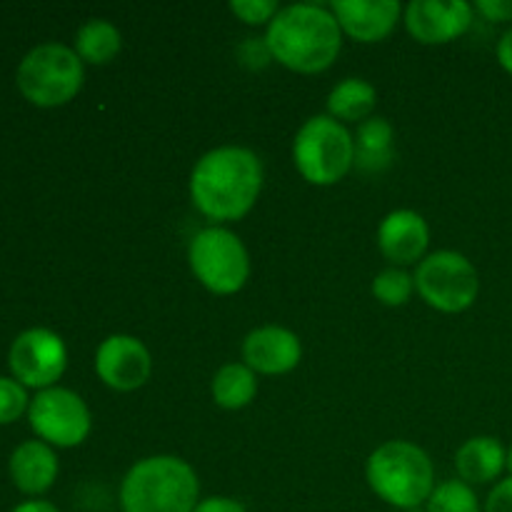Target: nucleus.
I'll return each mask as SVG.
<instances>
[{
    "mask_svg": "<svg viewBox=\"0 0 512 512\" xmlns=\"http://www.w3.org/2000/svg\"><path fill=\"white\" fill-rule=\"evenodd\" d=\"M370 293L378 303L388 305V308H403L410 303L415 293V278L405 268H385L373 278Z\"/></svg>",
    "mask_w": 512,
    "mask_h": 512,
    "instance_id": "obj_23",
    "label": "nucleus"
},
{
    "mask_svg": "<svg viewBox=\"0 0 512 512\" xmlns=\"http://www.w3.org/2000/svg\"><path fill=\"white\" fill-rule=\"evenodd\" d=\"M30 408L28 388L15 378L0 375V425H10L23 418Z\"/></svg>",
    "mask_w": 512,
    "mask_h": 512,
    "instance_id": "obj_24",
    "label": "nucleus"
},
{
    "mask_svg": "<svg viewBox=\"0 0 512 512\" xmlns=\"http://www.w3.org/2000/svg\"><path fill=\"white\" fill-rule=\"evenodd\" d=\"M505 458L508 450L493 435H475L465 440L455 453V470L458 478L468 485H490L498 483L505 473Z\"/></svg>",
    "mask_w": 512,
    "mask_h": 512,
    "instance_id": "obj_17",
    "label": "nucleus"
},
{
    "mask_svg": "<svg viewBox=\"0 0 512 512\" xmlns=\"http://www.w3.org/2000/svg\"><path fill=\"white\" fill-rule=\"evenodd\" d=\"M328 115L338 123H365L373 118V110L378 105V90L373 83L363 78H345L330 90L328 95Z\"/></svg>",
    "mask_w": 512,
    "mask_h": 512,
    "instance_id": "obj_19",
    "label": "nucleus"
},
{
    "mask_svg": "<svg viewBox=\"0 0 512 512\" xmlns=\"http://www.w3.org/2000/svg\"><path fill=\"white\" fill-rule=\"evenodd\" d=\"M368 488L385 505L403 512L420 510L435 490L430 455L410 440H388L370 453L365 463Z\"/></svg>",
    "mask_w": 512,
    "mask_h": 512,
    "instance_id": "obj_4",
    "label": "nucleus"
},
{
    "mask_svg": "<svg viewBox=\"0 0 512 512\" xmlns=\"http://www.w3.org/2000/svg\"><path fill=\"white\" fill-rule=\"evenodd\" d=\"M118 498L123 512H193L200 480L178 455H150L123 475Z\"/></svg>",
    "mask_w": 512,
    "mask_h": 512,
    "instance_id": "obj_3",
    "label": "nucleus"
},
{
    "mask_svg": "<svg viewBox=\"0 0 512 512\" xmlns=\"http://www.w3.org/2000/svg\"><path fill=\"white\" fill-rule=\"evenodd\" d=\"M265 170L258 153L243 145H218L190 170L188 193L195 210L215 223L243 220L263 193Z\"/></svg>",
    "mask_w": 512,
    "mask_h": 512,
    "instance_id": "obj_1",
    "label": "nucleus"
},
{
    "mask_svg": "<svg viewBox=\"0 0 512 512\" xmlns=\"http://www.w3.org/2000/svg\"><path fill=\"white\" fill-rule=\"evenodd\" d=\"M273 60L300 75L328 70L343 50V30L330 5L295 3L278 10L265 28Z\"/></svg>",
    "mask_w": 512,
    "mask_h": 512,
    "instance_id": "obj_2",
    "label": "nucleus"
},
{
    "mask_svg": "<svg viewBox=\"0 0 512 512\" xmlns=\"http://www.w3.org/2000/svg\"><path fill=\"white\" fill-rule=\"evenodd\" d=\"M483 512H512V478H500L490 488L488 498L483 503Z\"/></svg>",
    "mask_w": 512,
    "mask_h": 512,
    "instance_id": "obj_26",
    "label": "nucleus"
},
{
    "mask_svg": "<svg viewBox=\"0 0 512 512\" xmlns=\"http://www.w3.org/2000/svg\"><path fill=\"white\" fill-rule=\"evenodd\" d=\"M505 470H508V475L512 478V445L508 448V458H505Z\"/></svg>",
    "mask_w": 512,
    "mask_h": 512,
    "instance_id": "obj_31",
    "label": "nucleus"
},
{
    "mask_svg": "<svg viewBox=\"0 0 512 512\" xmlns=\"http://www.w3.org/2000/svg\"><path fill=\"white\" fill-rule=\"evenodd\" d=\"M425 512H483L473 485L463 480H445L435 485L433 495L425 503Z\"/></svg>",
    "mask_w": 512,
    "mask_h": 512,
    "instance_id": "obj_22",
    "label": "nucleus"
},
{
    "mask_svg": "<svg viewBox=\"0 0 512 512\" xmlns=\"http://www.w3.org/2000/svg\"><path fill=\"white\" fill-rule=\"evenodd\" d=\"M188 265L213 295H235L250 278V253L243 240L223 225L198 230L188 245Z\"/></svg>",
    "mask_w": 512,
    "mask_h": 512,
    "instance_id": "obj_7",
    "label": "nucleus"
},
{
    "mask_svg": "<svg viewBox=\"0 0 512 512\" xmlns=\"http://www.w3.org/2000/svg\"><path fill=\"white\" fill-rule=\"evenodd\" d=\"M15 83L30 105L60 108L83 90L85 63L68 45L40 43L23 55Z\"/></svg>",
    "mask_w": 512,
    "mask_h": 512,
    "instance_id": "obj_5",
    "label": "nucleus"
},
{
    "mask_svg": "<svg viewBox=\"0 0 512 512\" xmlns=\"http://www.w3.org/2000/svg\"><path fill=\"white\" fill-rule=\"evenodd\" d=\"M375 243L393 268H408L428 255L430 228L418 210L400 208L380 220Z\"/></svg>",
    "mask_w": 512,
    "mask_h": 512,
    "instance_id": "obj_14",
    "label": "nucleus"
},
{
    "mask_svg": "<svg viewBox=\"0 0 512 512\" xmlns=\"http://www.w3.org/2000/svg\"><path fill=\"white\" fill-rule=\"evenodd\" d=\"M475 13L490 23H512V0H478Z\"/></svg>",
    "mask_w": 512,
    "mask_h": 512,
    "instance_id": "obj_27",
    "label": "nucleus"
},
{
    "mask_svg": "<svg viewBox=\"0 0 512 512\" xmlns=\"http://www.w3.org/2000/svg\"><path fill=\"white\" fill-rule=\"evenodd\" d=\"M293 163L310 185L330 188L355 168L353 133L328 113L313 115L295 133Z\"/></svg>",
    "mask_w": 512,
    "mask_h": 512,
    "instance_id": "obj_6",
    "label": "nucleus"
},
{
    "mask_svg": "<svg viewBox=\"0 0 512 512\" xmlns=\"http://www.w3.org/2000/svg\"><path fill=\"white\" fill-rule=\"evenodd\" d=\"M330 10L338 18L343 35L355 43H383L403 20V5L398 0H333Z\"/></svg>",
    "mask_w": 512,
    "mask_h": 512,
    "instance_id": "obj_15",
    "label": "nucleus"
},
{
    "mask_svg": "<svg viewBox=\"0 0 512 512\" xmlns=\"http://www.w3.org/2000/svg\"><path fill=\"white\" fill-rule=\"evenodd\" d=\"M95 373L115 393H133L153 375L148 345L128 333L108 335L95 350Z\"/></svg>",
    "mask_w": 512,
    "mask_h": 512,
    "instance_id": "obj_11",
    "label": "nucleus"
},
{
    "mask_svg": "<svg viewBox=\"0 0 512 512\" xmlns=\"http://www.w3.org/2000/svg\"><path fill=\"white\" fill-rule=\"evenodd\" d=\"M495 55H498L500 68H503L508 75H512V28H508L503 35H500Z\"/></svg>",
    "mask_w": 512,
    "mask_h": 512,
    "instance_id": "obj_29",
    "label": "nucleus"
},
{
    "mask_svg": "<svg viewBox=\"0 0 512 512\" xmlns=\"http://www.w3.org/2000/svg\"><path fill=\"white\" fill-rule=\"evenodd\" d=\"M193 512H248V508L240 500L228 498V495H213V498L200 500Z\"/></svg>",
    "mask_w": 512,
    "mask_h": 512,
    "instance_id": "obj_28",
    "label": "nucleus"
},
{
    "mask_svg": "<svg viewBox=\"0 0 512 512\" xmlns=\"http://www.w3.org/2000/svg\"><path fill=\"white\" fill-rule=\"evenodd\" d=\"M73 50L85 65H108L123 50V35L110 20L90 18L75 33Z\"/></svg>",
    "mask_w": 512,
    "mask_h": 512,
    "instance_id": "obj_20",
    "label": "nucleus"
},
{
    "mask_svg": "<svg viewBox=\"0 0 512 512\" xmlns=\"http://www.w3.org/2000/svg\"><path fill=\"white\" fill-rule=\"evenodd\" d=\"M210 395L223 410H243L258 395V375L245 363H225L210 383Z\"/></svg>",
    "mask_w": 512,
    "mask_h": 512,
    "instance_id": "obj_21",
    "label": "nucleus"
},
{
    "mask_svg": "<svg viewBox=\"0 0 512 512\" xmlns=\"http://www.w3.org/2000/svg\"><path fill=\"white\" fill-rule=\"evenodd\" d=\"M8 473L20 493L38 498V495L48 493L58 480V455L43 440H25L10 455Z\"/></svg>",
    "mask_w": 512,
    "mask_h": 512,
    "instance_id": "obj_16",
    "label": "nucleus"
},
{
    "mask_svg": "<svg viewBox=\"0 0 512 512\" xmlns=\"http://www.w3.org/2000/svg\"><path fill=\"white\" fill-rule=\"evenodd\" d=\"M420 300L438 313H463L480 295V275L473 260L458 250H435L425 255L413 273Z\"/></svg>",
    "mask_w": 512,
    "mask_h": 512,
    "instance_id": "obj_8",
    "label": "nucleus"
},
{
    "mask_svg": "<svg viewBox=\"0 0 512 512\" xmlns=\"http://www.w3.org/2000/svg\"><path fill=\"white\" fill-rule=\"evenodd\" d=\"M403 23L418 43L445 45L473 28L475 5L465 0H413L405 5Z\"/></svg>",
    "mask_w": 512,
    "mask_h": 512,
    "instance_id": "obj_12",
    "label": "nucleus"
},
{
    "mask_svg": "<svg viewBox=\"0 0 512 512\" xmlns=\"http://www.w3.org/2000/svg\"><path fill=\"white\" fill-rule=\"evenodd\" d=\"M10 512H60L53 503L48 500H25V503L15 505Z\"/></svg>",
    "mask_w": 512,
    "mask_h": 512,
    "instance_id": "obj_30",
    "label": "nucleus"
},
{
    "mask_svg": "<svg viewBox=\"0 0 512 512\" xmlns=\"http://www.w3.org/2000/svg\"><path fill=\"white\" fill-rule=\"evenodd\" d=\"M240 353L255 375H288L303 360V343L283 325H260L245 335Z\"/></svg>",
    "mask_w": 512,
    "mask_h": 512,
    "instance_id": "obj_13",
    "label": "nucleus"
},
{
    "mask_svg": "<svg viewBox=\"0 0 512 512\" xmlns=\"http://www.w3.org/2000/svg\"><path fill=\"white\" fill-rule=\"evenodd\" d=\"M8 368L20 385L33 390L55 388L68 368V348L55 330L28 328L10 343Z\"/></svg>",
    "mask_w": 512,
    "mask_h": 512,
    "instance_id": "obj_10",
    "label": "nucleus"
},
{
    "mask_svg": "<svg viewBox=\"0 0 512 512\" xmlns=\"http://www.w3.org/2000/svg\"><path fill=\"white\" fill-rule=\"evenodd\" d=\"M228 8L245 25H270L280 5L275 0H230Z\"/></svg>",
    "mask_w": 512,
    "mask_h": 512,
    "instance_id": "obj_25",
    "label": "nucleus"
},
{
    "mask_svg": "<svg viewBox=\"0 0 512 512\" xmlns=\"http://www.w3.org/2000/svg\"><path fill=\"white\" fill-rule=\"evenodd\" d=\"M355 140V168L365 175H378L393 165L395 158V130L390 120L373 115L358 125Z\"/></svg>",
    "mask_w": 512,
    "mask_h": 512,
    "instance_id": "obj_18",
    "label": "nucleus"
},
{
    "mask_svg": "<svg viewBox=\"0 0 512 512\" xmlns=\"http://www.w3.org/2000/svg\"><path fill=\"white\" fill-rule=\"evenodd\" d=\"M28 423L38 440L50 448H78L93 430V415L85 400L75 390L55 388L40 390L30 398Z\"/></svg>",
    "mask_w": 512,
    "mask_h": 512,
    "instance_id": "obj_9",
    "label": "nucleus"
}]
</instances>
